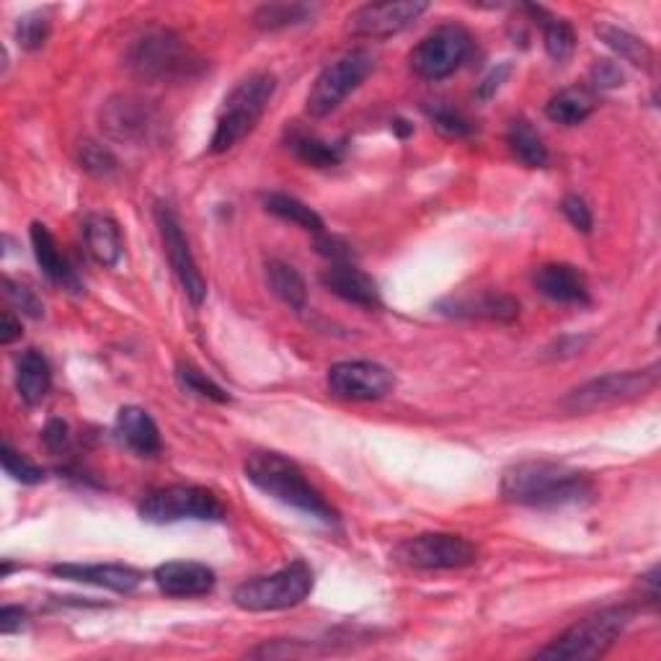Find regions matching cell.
Masks as SVG:
<instances>
[{"mask_svg":"<svg viewBox=\"0 0 661 661\" xmlns=\"http://www.w3.org/2000/svg\"><path fill=\"white\" fill-rule=\"evenodd\" d=\"M594 483L587 473L551 460H530L509 468L501 478V497L512 504L553 509L581 504L592 497Z\"/></svg>","mask_w":661,"mask_h":661,"instance_id":"6da1fadb","label":"cell"},{"mask_svg":"<svg viewBox=\"0 0 661 661\" xmlns=\"http://www.w3.org/2000/svg\"><path fill=\"white\" fill-rule=\"evenodd\" d=\"M246 478L259 491H264L267 497L282 501V504L298 509L302 514L316 517V520L326 524H333L339 520L337 509L321 497V491L310 485L306 473L300 471V465L292 463L290 458L280 455V452H253L246 460Z\"/></svg>","mask_w":661,"mask_h":661,"instance_id":"7a4b0ae2","label":"cell"},{"mask_svg":"<svg viewBox=\"0 0 661 661\" xmlns=\"http://www.w3.org/2000/svg\"><path fill=\"white\" fill-rule=\"evenodd\" d=\"M274 91L277 78L272 73H253L238 83L228 93L226 103H222L218 127H214V134L210 140L212 153H228L246 134H251L253 127L259 124V119L264 117Z\"/></svg>","mask_w":661,"mask_h":661,"instance_id":"3957f363","label":"cell"},{"mask_svg":"<svg viewBox=\"0 0 661 661\" xmlns=\"http://www.w3.org/2000/svg\"><path fill=\"white\" fill-rule=\"evenodd\" d=\"M127 68L146 81H189L202 73L204 60L171 31H150L127 52Z\"/></svg>","mask_w":661,"mask_h":661,"instance_id":"277c9868","label":"cell"},{"mask_svg":"<svg viewBox=\"0 0 661 661\" xmlns=\"http://www.w3.org/2000/svg\"><path fill=\"white\" fill-rule=\"evenodd\" d=\"M631 608H604L594 615L581 618L551 647L540 649L538 659H597L608 651L618 635L631 623Z\"/></svg>","mask_w":661,"mask_h":661,"instance_id":"5b68a950","label":"cell"},{"mask_svg":"<svg viewBox=\"0 0 661 661\" xmlns=\"http://www.w3.org/2000/svg\"><path fill=\"white\" fill-rule=\"evenodd\" d=\"M313 592V571L308 563L294 561L272 577H259L233 592V602L246 612H274L300 604Z\"/></svg>","mask_w":661,"mask_h":661,"instance_id":"8992f818","label":"cell"},{"mask_svg":"<svg viewBox=\"0 0 661 661\" xmlns=\"http://www.w3.org/2000/svg\"><path fill=\"white\" fill-rule=\"evenodd\" d=\"M372 70L375 58L368 50H352L341 54L318 73L316 83L308 91V114L321 119L337 111L349 93H354L364 83Z\"/></svg>","mask_w":661,"mask_h":661,"instance_id":"52a82bcc","label":"cell"},{"mask_svg":"<svg viewBox=\"0 0 661 661\" xmlns=\"http://www.w3.org/2000/svg\"><path fill=\"white\" fill-rule=\"evenodd\" d=\"M140 517L150 524H173L184 520H222L226 517V507L220 504V499L212 491L202 489V485H169V489L153 491L142 501Z\"/></svg>","mask_w":661,"mask_h":661,"instance_id":"ba28073f","label":"cell"},{"mask_svg":"<svg viewBox=\"0 0 661 661\" xmlns=\"http://www.w3.org/2000/svg\"><path fill=\"white\" fill-rule=\"evenodd\" d=\"M659 382V368L649 370H628V372H610V375L594 378L571 390L563 409L571 413H589L608 409V405H618L633 398L647 395L657 388Z\"/></svg>","mask_w":661,"mask_h":661,"instance_id":"9c48e42d","label":"cell"},{"mask_svg":"<svg viewBox=\"0 0 661 661\" xmlns=\"http://www.w3.org/2000/svg\"><path fill=\"white\" fill-rule=\"evenodd\" d=\"M473 39L463 27L458 23H444L434 29L411 52V68L413 73L427 78V81H442L455 73L463 66L468 54H471Z\"/></svg>","mask_w":661,"mask_h":661,"instance_id":"30bf717a","label":"cell"},{"mask_svg":"<svg viewBox=\"0 0 661 661\" xmlns=\"http://www.w3.org/2000/svg\"><path fill=\"white\" fill-rule=\"evenodd\" d=\"M395 559L411 569L421 571H450L465 569L475 563L478 551L465 538L450 532H427V535L409 538L395 548Z\"/></svg>","mask_w":661,"mask_h":661,"instance_id":"8fae6325","label":"cell"},{"mask_svg":"<svg viewBox=\"0 0 661 661\" xmlns=\"http://www.w3.org/2000/svg\"><path fill=\"white\" fill-rule=\"evenodd\" d=\"M429 8L424 0H388L368 3L349 16V34L360 39H388L401 34Z\"/></svg>","mask_w":661,"mask_h":661,"instance_id":"7c38bea8","label":"cell"},{"mask_svg":"<svg viewBox=\"0 0 661 661\" xmlns=\"http://www.w3.org/2000/svg\"><path fill=\"white\" fill-rule=\"evenodd\" d=\"M156 220H158V228H161L163 249H166V257H169L173 274L179 277L187 298L194 302V306H202L207 298V282H204L202 272H199L194 257H191L189 241H187L184 230H181L177 212H173L169 204H158Z\"/></svg>","mask_w":661,"mask_h":661,"instance_id":"4fadbf2b","label":"cell"},{"mask_svg":"<svg viewBox=\"0 0 661 661\" xmlns=\"http://www.w3.org/2000/svg\"><path fill=\"white\" fill-rule=\"evenodd\" d=\"M329 388L347 401H380L395 388V378L378 362H339L329 370Z\"/></svg>","mask_w":661,"mask_h":661,"instance_id":"5bb4252c","label":"cell"},{"mask_svg":"<svg viewBox=\"0 0 661 661\" xmlns=\"http://www.w3.org/2000/svg\"><path fill=\"white\" fill-rule=\"evenodd\" d=\"M101 127L119 142H146L156 130L153 109L134 96H114L101 111Z\"/></svg>","mask_w":661,"mask_h":661,"instance_id":"9a60e30c","label":"cell"},{"mask_svg":"<svg viewBox=\"0 0 661 661\" xmlns=\"http://www.w3.org/2000/svg\"><path fill=\"white\" fill-rule=\"evenodd\" d=\"M437 310L452 318H478V321L509 323L520 316V302L501 292H478L440 300L437 302Z\"/></svg>","mask_w":661,"mask_h":661,"instance_id":"2e32d148","label":"cell"},{"mask_svg":"<svg viewBox=\"0 0 661 661\" xmlns=\"http://www.w3.org/2000/svg\"><path fill=\"white\" fill-rule=\"evenodd\" d=\"M158 589L169 597H179V600H189V597H204L210 594L218 577L210 567L197 561H169L163 567H158L153 573Z\"/></svg>","mask_w":661,"mask_h":661,"instance_id":"e0dca14e","label":"cell"},{"mask_svg":"<svg viewBox=\"0 0 661 661\" xmlns=\"http://www.w3.org/2000/svg\"><path fill=\"white\" fill-rule=\"evenodd\" d=\"M321 282L329 292L337 294L344 302L360 308H380L382 298L372 277H368L352 264H331L321 274Z\"/></svg>","mask_w":661,"mask_h":661,"instance_id":"ac0fdd59","label":"cell"},{"mask_svg":"<svg viewBox=\"0 0 661 661\" xmlns=\"http://www.w3.org/2000/svg\"><path fill=\"white\" fill-rule=\"evenodd\" d=\"M535 287L548 300L561 306H587L589 284L584 274L571 264H545L535 272Z\"/></svg>","mask_w":661,"mask_h":661,"instance_id":"d6986e66","label":"cell"},{"mask_svg":"<svg viewBox=\"0 0 661 661\" xmlns=\"http://www.w3.org/2000/svg\"><path fill=\"white\" fill-rule=\"evenodd\" d=\"M52 573L68 581H83V584L103 587L111 592L130 594L140 587L142 573L130 567H119V563H99V567H81V563H62V567H52Z\"/></svg>","mask_w":661,"mask_h":661,"instance_id":"ffe728a7","label":"cell"},{"mask_svg":"<svg viewBox=\"0 0 661 661\" xmlns=\"http://www.w3.org/2000/svg\"><path fill=\"white\" fill-rule=\"evenodd\" d=\"M117 437L134 455L153 458L161 452V432L153 417L140 405H124L117 413Z\"/></svg>","mask_w":661,"mask_h":661,"instance_id":"44dd1931","label":"cell"},{"mask_svg":"<svg viewBox=\"0 0 661 661\" xmlns=\"http://www.w3.org/2000/svg\"><path fill=\"white\" fill-rule=\"evenodd\" d=\"M31 249H34L37 264L42 267V272L50 277L54 284H62L70 292H81L76 272L68 267V261L60 253L52 233L47 230V226H42V222H34V226H31Z\"/></svg>","mask_w":661,"mask_h":661,"instance_id":"7402d4cb","label":"cell"},{"mask_svg":"<svg viewBox=\"0 0 661 661\" xmlns=\"http://www.w3.org/2000/svg\"><path fill=\"white\" fill-rule=\"evenodd\" d=\"M86 249L101 267H114L122 257V233L119 226L107 214H91L83 226Z\"/></svg>","mask_w":661,"mask_h":661,"instance_id":"603a6c76","label":"cell"},{"mask_svg":"<svg viewBox=\"0 0 661 661\" xmlns=\"http://www.w3.org/2000/svg\"><path fill=\"white\" fill-rule=\"evenodd\" d=\"M50 385L52 372L44 354L37 352V349H29L19 360V368H16V388H19L21 401L27 405L42 403L44 395L50 393Z\"/></svg>","mask_w":661,"mask_h":661,"instance_id":"cb8c5ba5","label":"cell"},{"mask_svg":"<svg viewBox=\"0 0 661 661\" xmlns=\"http://www.w3.org/2000/svg\"><path fill=\"white\" fill-rule=\"evenodd\" d=\"M597 34H600L602 42L608 44L612 52H618L620 58L631 62V66L643 70L654 68V50H651L643 39L628 34L625 29L610 27V23H600V27H597Z\"/></svg>","mask_w":661,"mask_h":661,"instance_id":"d4e9b609","label":"cell"},{"mask_svg":"<svg viewBox=\"0 0 661 661\" xmlns=\"http://www.w3.org/2000/svg\"><path fill=\"white\" fill-rule=\"evenodd\" d=\"M507 142H509V150H512L517 161L530 166V169H543V166H548L545 142L535 132V127H532L530 122H524V119H517V122L509 124Z\"/></svg>","mask_w":661,"mask_h":661,"instance_id":"484cf974","label":"cell"},{"mask_svg":"<svg viewBox=\"0 0 661 661\" xmlns=\"http://www.w3.org/2000/svg\"><path fill=\"white\" fill-rule=\"evenodd\" d=\"M264 207L267 212L277 214V218L284 222H292L302 230H310V233H323V220L313 207H308L306 202H300L298 197L282 194V191H272V194L264 197Z\"/></svg>","mask_w":661,"mask_h":661,"instance_id":"4316f807","label":"cell"},{"mask_svg":"<svg viewBox=\"0 0 661 661\" xmlns=\"http://www.w3.org/2000/svg\"><path fill=\"white\" fill-rule=\"evenodd\" d=\"M267 282L284 306H290L292 310L306 308L308 287H306V280H302V274L294 267L284 264V261H269Z\"/></svg>","mask_w":661,"mask_h":661,"instance_id":"83f0119b","label":"cell"},{"mask_svg":"<svg viewBox=\"0 0 661 661\" xmlns=\"http://www.w3.org/2000/svg\"><path fill=\"white\" fill-rule=\"evenodd\" d=\"M594 111V101L592 96L587 91H579V89H567L561 91L559 96H553L551 101H548L545 107V114L551 122L555 124H581L584 119Z\"/></svg>","mask_w":661,"mask_h":661,"instance_id":"f1b7e54d","label":"cell"},{"mask_svg":"<svg viewBox=\"0 0 661 661\" xmlns=\"http://www.w3.org/2000/svg\"><path fill=\"white\" fill-rule=\"evenodd\" d=\"M316 6L308 3H267L253 13V23L264 31H280L287 27H298L313 19Z\"/></svg>","mask_w":661,"mask_h":661,"instance_id":"f546056e","label":"cell"},{"mask_svg":"<svg viewBox=\"0 0 661 661\" xmlns=\"http://www.w3.org/2000/svg\"><path fill=\"white\" fill-rule=\"evenodd\" d=\"M290 148L294 150V156H298L302 163L316 166V169H331V166H339L341 158H344V146H339V142L308 138V134L292 138Z\"/></svg>","mask_w":661,"mask_h":661,"instance_id":"4dcf8cb0","label":"cell"},{"mask_svg":"<svg viewBox=\"0 0 661 661\" xmlns=\"http://www.w3.org/2000/svg\"><path fill=\"white\" fill-rule=\"evenodd\" d=\"M543 31H545V50L555 62H567L573 50H577V34L563 19H555V16L545 13Z\"/></svg>","mask_w":661,"mask_h":661,"instance_id":"1f68e13d","label":"cell"},{"mask_svg":"<svg viewBox=\"0 0 661 661\" xmlns=\"http://www.w3.org/2000/svg\"><path fill=\"white\" fill-rule=\"evenodd\" d=\"M78 163H81L83 171H89L91 177H99V179H107L117 171L114 153L93 140L81 142V148H78Z\"/></svg>","mask_w":661,"mask_h":661,"instance_id":"d6a6232c","label":"cell"},{"mask_svg":"<svg viewBox=\"0 0 661 661\" xmlns=\"http://www.w3.org/2000/svg\"><path fill=\"white\" fill-rule=\"evenodd\" d=\"M179 380L189 393L207 398V401H214V403H230V395L226 390H222L214 380L207 378L202 370L191 368V364H179Z\"/></svg>","mask_w":661,"mask_h":661,"instance_id":"836d02e7","label":"cell"},{"mask_svg":"<svg viewBox=\"0 0 661 661\" xmlns=\"http://www.w3.org/2000/svg\"><path fill=\"white\" fill-rule=\"evenodd\" d=\"M47 34H50V19L44 13H27L16 23V42L29 52L39 50L47 42Z\"/></svg>","mask_w":661,"mask_h":661,"instance_id":"e575fe53","label":"cell"},{"mask_svg":"<svg viewBox=\"0 0 661 661\" xmlns=\"http://www.w3.org/2000/svg\"><path fill=\"white\" fill-rule=\"evenodd\" d=\"M3 471L6 475H11L13 481H19L23 485H37L44 481V468H39L37 463H31L29 458H23L16 452L11 444H3Z\"/></svg>","mask_w":661,"mask_h":661,"instance_id":"d590c367","label":"cell"},{"mask_svg":"<svg viewBox=\"0 0 661 661\" xmlns=\"http://www.w3.org/2000/svg\"><path fill=\"white\" fill-rule=\"evenodd\" d=\"M427 114L432 119V124L448 138H468L471 134V122L460 114L458 109L444 107V103H434V107H427Z\"/></svg>","mask_w":661,"mask_h":661,"instance_id":"8d00e7d4","label":"cell"},{"mask_svg":"<svg viewBox=\"0 0 661 661\" xmlns=\"http://www.w3.org/2000/svg\"><path fill=\"white\" fill-rule=\"evenodd\" d=\"M561 210H563V214H567V220L571 222V226L579 230V233H592L594 218H592V210H589V204L584 202V199L577 194H569L567 199H563Z\"/></svg>","mask_w":661,"mask_h":661,"instance_id":"74e56055","label":"cell"},{"mask_svg":"<svg viewBox=\"0 0 661 661\" xmlns=\"http://www.w3.org/2000/svg\"><path fill=\"white\" fill-rule=\"evenodd\" d=\"M6 294H8V300H11L13 306L21 310V313H27L31 318H39L44 313L42 302H39V298L29 290V287L6 280Z\"/></svg>","mask_w":661,"mask_h":661,"instance_id":"f35d334b","label":"cell"},{"mask_svg":"<svg viewBox=\"0 0 661 661\" xmlns=\"http://www.w3.org/2000/svg\"><path fill=\"white\" fill-rule=\"evenodd\" d=\"M316 249L321 257L331 259L333 264H347L349 259H352V246L347 241H341L337 236H326V233H318V241H316Z\"/></svg>","mask_w":661,"mask_h":661,"instance_id":"ab89813d","label":"cell"},{"mask_svg":"<svg viewBox=\"0 0 661 661\" xmlns=\"http://www.w3.org/2000/svg\"><path fill=\"white\" fill-rule=\"evenodd\" d=\"M42 440H44L47 450H50V452H66L68 444H70V429H68L66 421L52 419L50 424L44 427Z\"/></svg>","mask_w":661,"mask_h":661,"instance_id":"60d3db41","label":"cell"},{"mask_svg":"<svg viewBox=\"0 0 661 661\" xmlns=\"http://www.w3.org/2000/svg\"><path fill=\"white\" fill-rule=\"evenodd\" d=\"M592 81L600 86V89H615V86L623 83V70H620L615 62L602 60L597 62L592 70Z\"/></svg>","mask_w":661,"mask_h":661,"instance_id":"b9f144b4","label":"cell"},{"mask_svg":"<svg viewBox=\"0 0 661 661\" xmlns=\"http://www.w3.org/2000/svg\"><path fill=\"white\" fill-rule=\"evenodd\" d=\"M509 73H512V66H509V62H504V66H499V68H493L491 73L483 78V83L478 86V96H481V99H491V96L497 93L501 86H504Z\"/></svg>","mask_w":661,"mask_h":661,"instance_id":"7bdbcfd3","label":"cell"},{"mask_svg":"<svg viewBox=\"0 0 661 661\" xmlns=\"http://www.w3.org/2000/svg\"><path fill=\"white\" fill-rule=\"evenodd\" d=\"M21 337V321L16 318L11 310H6L3 321H0V344H13L16 339Z\"/></svg>","mask_w":661,"mask_h":661,"instance_id":"ee69618b","label":"cell"},{"mask_svg":"<svg viewBox=\"0 0 661 661\" xmlns=\"http://www.w3.org/2000/svg\"><path fill=\"white\" fill-rule=\"evenodd\" d=\"M23 623V610L21 608H3L0 610V633H13L16 628Z\"/></svg>","mask_w":661,"mask_h":661,"instance_id":"f6af8a7d","label":"cell"},{"mask_svg":"<svg viewBox=\"0 0 661 661\" xmlns=\"http://www.w3.org/2000/svg\"><path fill=\"white\" fill-rule=\"evenodd\" d=\"M589 344V339H579V337H567L561 339L559 344H555V349H559V357H571V354H581V349H584Z\"/></svg>","mask_w":661,"mask_h":661,"instance_id":"bcb514c9","label":"cell"},{"mask_svg":"<svg viewBox=\"0 0 661 661\" xmlns=\"http://www.w3.org/2000/svg\"><path fill=\"white\" fill-rule=\"evenodd\" d=\"M393 130H395L398 134H401V138H409V134L413 132V127H411L409 122H403V119H395V122H393Z\"/></svg>","mask_w":661,"mask_h":661,"instance_id":"7dc6e473","label":"cell"}]
</instances>
